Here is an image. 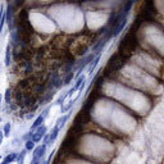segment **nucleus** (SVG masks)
I'll use <instances>...</instances> for the list:
<instances>
[{
    "label": "nucleus",
    "instance_id": "f257e3e1",
    "mask_svg": "<svg viewBox=\"0 0 164 164\" xmlns=\"http://www.w3.org/2000/svg\"><path fill=\"white\" fill-rule=\"evenodd\" d=\"M46 131H48V127H46L45 124H41L39 128H37L36 131H35V133H32V141L34 142H37V141H40L41 138L45 136Z\"/></svg>",
    "mask_w": 164,
    "mask_h": 164
},
{
    "label": "nucleus",
    "instance_id": "f03ea898",
    "mask_svg": "<svg viewBox=\"0 0 164 164\" xmlns=\"http://www.w3.org/2000/svg\"><path fill=\"white\" fill-rule=\"evenodd\" d=\"M59 131H60V128H59L58 126H55V127H54V130H53V132H51L50 135L48 136V142H53V141L55 140L56 137H58Z\"/></svg>",
    "mask_w": 164,
    "mask_h": 164
},
{
    "label": "nucleus",
    "instance_id": "7ed1b4c3",
    "mask_svg": "<svg viewBox=\"0 0 164 164\" xmlns=\"http://www.w3.org/2000/svg\"><path fill=\"white\" fill-rule=\"evenodd\" d=\"M15 159H17V154H9V155L5 157V159L1 162V164H10V163L14 162Z\"/></svg>",
    "mask_w": 164,
    "mask_h": 164
},
{
    "label": "nucleus",
    "instance_id": "20e7f679",
    "mask_svg": "<svg viewBox=\"0 0 164 164\" xmlns=\"http://www.w3.org/2000/svg\"><path fill=\"white\" fill-rule=\"evenodd\" d=\"M44 119H45V117H44V116H40L39 118H37L36 121L34 122V124H32V130H36V127H40V126L44 123Z\"/></svg>",
    "mask_w": 164,
    "mask_h": 164
},
{
    "label": "nucleus",
    "instance_id": "39448f33",
    "mask_svg": "<svg viewBox=\"0 0 164 164\" xmlns=\"http://www.w3.org/2000/svg\"><path fill=\"white\" fill-rule=\"evenodd\" d=\"M9 62H10V46L8 45L7 46V53H5V64L9 65Z\"/></svg>",
    "mask_w": 164,
    "mask_h": 164
},
{
    "label": "nucleus",
    "instance_id": "423d86ee",
    "mask_svg": "<svg viewBox=\"0 0 164 164\" xmlns=\"http://www.w3.org/2000/svg\"><path fill=\"white\" fill-rule=\"evenodd\" d=\"M35 147V142L32 140H28L26 142V150H32Z\"/></svg>",
    "mask_w": 164,
    "mask_h": 164
},
{
    "label": "nucleus",
    "instance_id": "0eeeda50",
    "mask_svg": "<svg viewBox=\"0 0 164 164\" xmlns=\"http://www.w3.org/2000/svg\"><path fill=\"white\" fill-rule=\"evenodd\" d=\"M83 81H85V77H83V76H82V77H80V78H78L77 83H76V85H75V87H73V90H75V91H76V90H77V89H78V87H80V86H81V83H82V82H83Z\"/></svg>",
    "mask_w": 164,
    "mask_h": 164
},
{
    "label": "nucleus",
    "instance_id": "6e6552de",
    "mask_svg": "<svg viewBox=\"0 0 164 164\" xmlns=\"http://www.w3.org/2000/svg\"><path fill=\"white\" fill-rule=\"evenodd\" d=\"M26 151L27 150H23V151L21 153L19 158H18V164H23V159H24V155H26Z\"/></svg>",
    "mask_w": 164,
    "mask_h": 164
},
{
    "label": "nucleus",
    "instance_id": "1a4fd4ad",
    "mask_svg": "<svg viewBox=\"0 0 164 164\" xmlns=\"http://www.w3.org/2000/svg\"><path fill=\"white\" fill-rule=\"evenodd\" d=\"M9 130H10V124L9 123H7V124H5V128H4V135L5 136H9Z\"/></svg>",
    "mask_w": 164,
    "mask_h": 164
},
{
    "label": "nucleus",
    "instance_id": "9d476101",
    "mask_svg": "<svg viewBox=\"0 0 164 164\" xmlns=\"http://www.w3.org/2000/svg\"><path fill=\"white\" fill-rule=\"evenodd\" d=\"M1 142H3V132L0 131V145H1Z\"/></svg>",
    "mask_w": 164,
    "mask_h": 164
},
{
    "label": "nucleus",
    "instance_id": "9b49d317",
    "mask_svg": "<svg viewBox=\"0 0 164 164\" xmlns=\"http://www.w3.org/2000/svg\"><path fill=\"white\" fill-rule=\"evenodd\" d=\"M0 101H1V95H0Z\"/></svg>",
    "mask_w": 164,
    "mask_h": 164
},
{
    "label": "nucleus",
    "instance_id": "f8f14e48",
    "mask_svg": "<svg viewBox=\"0 0 164 164\" xmlns=\"http://www.w3.org/2000/svg\"><path fill=\"white\" fill-rule=\"evenodd\" d=\"M0 160H1V157H0Z\"/></svg>",
    "mask_w": 164,
    "mask_h": 164
},
{
    "label": "nucleus",
    "instance_id": "ddd939ff",
    "mask_svg": "<svg viewBox=\"0 0 164 164\" xmlns=\"http://www.w3.org/2000/svg\"><path fill=\"white\" fill-rule=\"evenodd\" d=\"M45 164H46V163H45Z\"/></svg>",
    "mask_w": 164,
    "mask_h": 164
}]
</instances>
